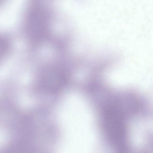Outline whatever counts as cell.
<instances>
[{
    "label": "cell",
    "instance_id": "2",
    "mask_svg": "<svg viewBox=\"0 0 153 153\" xmlns=\"http://www.w3.org/2000/svg\"><path fill=\"white\" fill-rule=\"evenodd\" d=\"M9 42L4 37L0 36V61L7 54L9 50Z\"/></svg>",
    "mask_w": 153,
    "mask_h": 153
},
{
    "label": "cell",
    "instance_id": "1",
    "mask_svg": "<svg viewBox=\"0 0 153 153\" xmlns=\"http://www.w3.org/2000/svg\"><path fill=\"white\" fill-rule=\"evenodd\" d=\"M104 121L110 138L116 146L121 148L125 141V130L120 114L116 110H108L104 114Z\"/></svg>",
    "mask_w": 153,
    "mask_h": 153
}]
</instances>
